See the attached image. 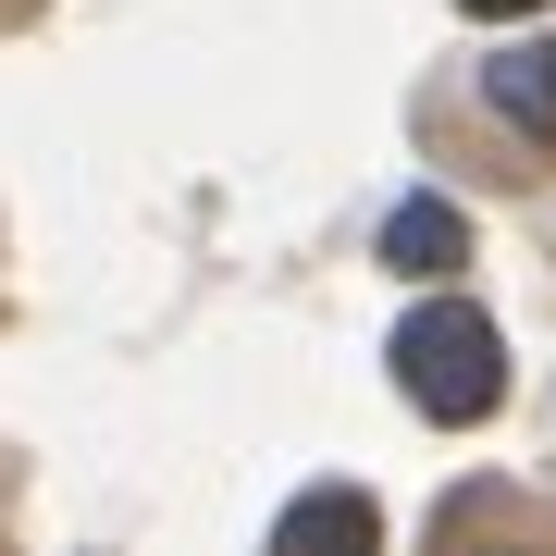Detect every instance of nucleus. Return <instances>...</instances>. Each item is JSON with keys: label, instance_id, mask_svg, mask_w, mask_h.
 Masks as SVG:
<instances>
[{"label": "nucleus", "instance_id": "f257e3e1", "mask_svg": "<svg viewBox=\"0 0 556 556\" xmlns=\"http://www.w3.org/2000/svg\"><path fill=\"white\" fill-rule=\"evenodd\" d=\"M396 383H408L420 420L470 433V420L507 396V346H495V321L470 298H433V309H408V334H396Z\"/></svg>", "mask_w": 556, "mask_h": 556}, {"label": "nucleus", "instance_id": "39448f33", "mask_svg": "<svg viewBox=\"0 0 556 556\" xmlns=\"http://www.w3.org/2000/svg\"><path fill=\"white\" fill-rule=\"evenodd\" d=\"M457 13H482V25H507V13H544V0H457Z\"/></svg>", "mask_w": 556, "mask_h": 556}, {"label": "nucleus", "instance_id": "7ed1b4c3", "mask_svg": "<svg viewBox=\"0 0 556 556\" xmlns=\"http://www.w3.org/2000/svg\"><path fill=\"white\" fill-rule=\"evenodd\" d=\"M482 100H495L519 137H544V149H556V38H519L507 62H482Z\"/></svg>", "mask_w": 556, "mask_h": 556}, {"label": "nucleus", "instance_id": "f03ea898", "mask_svg": "<svg viewBox=\"0 0 556 556\" xmlns=\"http://www.w3.org/2000/svg\"><path fill=\"white\" fill-rule=\"evenodd\" d=\"M273 544L285 556H371L383 544V507L371 495H298V507L273 519Z\"/></svg>", "mask_w": 556, "mask_h": 556}, {"label": "nucleus", "instance_id": "20e7f679", "mask_svg": "<svg viewBox=\"0 0 556 556\" xmlns=\"http://www.w3.org/2000/svg\"><path fill=\"white\" fill-rule=\"evenodd\" d=\"M383 260L420 273V285H445L457 260H470V223H457L445 199H396V211H383Z\"/></svg>", "mask_w": 556, "mask_h": 556}]
</instances>
